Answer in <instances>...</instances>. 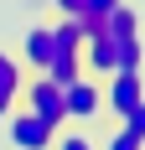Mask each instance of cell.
I'll list each match as a JSON object with an SVG mask.
<instances>
[{
	"label": "cell",
	"instance_id": "obj_1",
	"mask_svg": "<svg viewBox=\"0 0 145 150\" xmlns=\"http://www.w3.org/2000/svg\"><path fill=\"white\" fill-rule=\"evenodd\" d=\"M62 104H68V124H83V129L104 124V78L78 73L68 88H62Z\"/></svg>",
	"mask_w": 145,
	"mask_h": 150
},
{
	"label": "cell",
	"instance_id": "obj_2",
	"mask_svg": "<svg viewBox=\"0 0 145 150\" xmlns=\"http://www.w3.org/2000/svg\"><path fill=\"white\" fill-rule=\"evenodd\" d=\"M16 104H26L31 114H42L52 129H62L68 124V104H62V83H52L47 73H26V83H21V98Z\"/></svg>",
	"mask_w": 145,
	"mask_h": 150
},
{
	"label": "cell",
	"instance_id": "obj_3",
	"mask_svg": "<svg viewBox=\"0 0 145 150\" xmlns=\"http://www.w3.org/2000/svg\"><path fill=\"white\" fill-rule=\"evenodd\" d=\"M0 124H5V135H11V150H52V140H57V129H52L42 114H31L26 104H16Z\"/></svg>",
	"mask_w": 145,
	"mask_h": 150
},
{
	"label": "cell",
	"instance_id": "obj_4",
	"mask_svg": "<svg viewBox=\"0 0 145 150\" xmlns=\"http://www.w3.org/2000/svg\"><path fill=\"white\" fill-rule=\"evenodd\" d=\"M140 98H145L140 67H124V73H109V78H104V119H109V124H119Z\"/></svg>",
	"mask_w": 145,
	"mask_h": 150
},
{
	"label": "cell",
	"instance_id": "obj_5",
	"mask_svg": "<svg viewBox=\"0 0 145 150\" xmlns=\"http://www.w3.org/2000/svg\"><path fill=\"white\" fill-rule=\"evenodd\" d=\"M52 52H57V42H52V21H31V26L21 31V47H16V57L26 62V73H42L47 62H52Z\"/></svg>",
	"mask_w": 145,
	"mask_h": 150
},
{
	"label": "cell",
	"instance_id": "obj_6",
	"mask_svg": "<svg viewBox=\"0 0 145 150\" xmlns=\"http://www.w3.org/2000/svg\"><path fill=\"white\" fill-rule=\"evenodd\" d=\"M21 83H26V62L16 57L11 47H0V119L16 109V98H21Z\"/></svg>",
	"mask_w": 145,
	"mask_h": 150
},
{
	"label": "cell",
	"instance_id": "obj_7",
	"mask_svg": "<svg viewBox=\"0 0 145 150\" xmlns=\"http://www.w3.org/2000/svg\"><path fill=\"white\" fill-rule=\"evenodd\" d=\"M140 62H145L140 31H109V67L124 73V67H140Z\"/></svg>",
	"mask_w": 145,
	"mask_h": 150
},
{
	"label": "cell",
	"instance_id": "obj_8",
	"mask_svg": "<svg viewBox=\"0 0 145 150\" xmlns=\"http://www.w3.org/2000/svg\"><path fill=\"white\" fill-rule=\"evenodd\" d=\"M42 73L52 78V83H62V88H68L72 78L83 73V57H78V47H57V52H52V62H47Z\"/></svg>",
	"mask_w": 145,
	"mask_h": 150
},
{
	"label": "cell",
	"instance_id": "obj_9",
	"mask_svg": "<svg viewBox=\"0 0 145 150\" xmlns=\"http://www.w3.org/2000/svg\"><path fill=\"white\" fill-rule=\"evenodd\" d=\"M52 150H99V140H93V129H83V124H62L57 140H52Z\"/></svg>",
	"mask_w": 145,
	"mask_h": 150
},
{
	"label": "cell",
	"instance_id": "obj_10",
	"mask_svg": "<svg viewBox=\"0 0 145 150\" xmlns=\"http://www.w3.org/2000/svg\"><path fill=\"white\" fill-rule=\"evenodd\" d=\"M99 150H145V140L135 135V129H124V124H114L109 140H99Z\"/></svg>",
	"mask_w": 145,
	"mask_h": 150
},
{
	"label": "cell",
	"instance_id": "obj_11",
	"mask_svg": "<svg viewBox=\"0 0 145 150\" xmlns=\"http://www.w3.org/2000/svg\"><path fill=\"white\" fill-rule=\"evenodd\" d=\"M119 124H124V129H135V135L145 140V98H140V104H135V109H130V114H124Z\"/></svg>",
	"mask_w": 145,
	"mask_h": 150
},
{
	"label": "cell",
	"instance_id": "obj_12",
	"mask_svg": "<svg viewBox=\"0 0 145 150\" xmlns=\"http://www.w3.org/2000/svg\"><path fill=\"white\" fill-rule=\"evenodd\" d=\"M83 11H88V0H57V16H72V21H78Z\"/></svg>",
	"mask_w": 145,
	"mask_h": 150
}]
</instances>
